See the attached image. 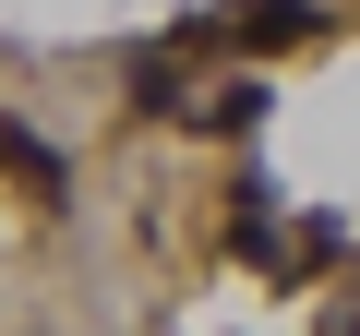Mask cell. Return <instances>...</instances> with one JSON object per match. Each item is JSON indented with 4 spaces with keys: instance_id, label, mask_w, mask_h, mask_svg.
I'll list each match as a JSON object with an SVG mask.
<instances>
[{
    "instance_id": "6da1fadb",
    "label": "cell",
    "mask_w": 360,
    "mask_h": 336,
    "mask_svg": "<svg viewBox=\"0 0 360 336\" xmlns=\"http://www.w3.org/2000/svg\"><path fill=\"white\" fill-rule=\"evenodd\" d=\"M240 37H252V49H288V37H312V0H252V13H240Z\"/></svg>"
},
{
    "instance_id": "7a4b0ae2",
    "label": "cell",
    "mask_w": 360,
    "mask_h": 336,
    "mask_svg": "<svg viewBox=\"0 0 360 336\" xmlns=\"http://www.w3.org/2000/svg\"><path fill=\"white\" fill-rule=\"evenodd\" d=\"M264 120V84H205V132H252Z\"/></svg>"
}]
</instances>
